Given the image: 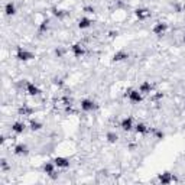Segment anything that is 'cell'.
Masks as SVG:
<instances>
[{
    "label": "cell",
    "instance_id": "obj_1",
    "mask_svg": "<svg viewBox=\"0 0 185 185\" xmlns=\"http://www.w3.org/2000/svg\"><path fill=\"white\" fill-rule=\"evenodd\" d=\"M127 97H129V100H130V101H133V103H139V101L142 100V93H140L139 90H132L130 93H127Z\"/></svg>",
    "mask_w": 185,
    "mask_h": 185
},
{
    "label": "cell",
    "instance_id": "obj_2",
    "mask_svg": "<svg viewBox=\"0 0 185 185\" xmlns=\"http://www.w3.org/2000/svg\"><path fill=\"white\" fill-rule=\"evenodd\" d=\"M54 163H55V166H58V168H68V166H69V162H68V159H65V158H57V159L54 161Z\"/></svg>",
    "mask_w": 185,
    "mask_h": 185
},
{
    "label": "cell",
    "instance_id": "obj_3",
    "mask_svg": "<svg viewBox=\"0 0 185 185\" xmlns=\"http://www.w3.org/2000/svg\"><path fill=\"white\" fill-rule=\"evenodd\" d=\"M93 107H94V103L90 101V100H84L83 104H81V108L85 110V112H88V110H93Z\"/></svg>",
    "mask_w": 185,
    "mask_h": 185
},
{
    "label": "cell",
    "instance_id": "obj_4",
    "mask_svg": "<svg viewBox=\"0 0 185 185\" xmlns=\"http://www.w3.org/2000/svg\"><path fill=\"white\" fill-rule=\"evenodd\" d=\"M12 130L15 133H22V132H25V124L23 123H15L12 126Z\"/></svg>",
    "mask_w": 185,
    "mask_h": 185
},
{
    "label": "cell",
    "instance_id": "obj_5",
    "mask_svg": "<svg viewBox=\"0 0 185 185\" xmlns=\"http://www.w3.org/2000/svg\"><path fill=\"white\" fill-rule=\"evenodd\" d=\"M122 127L124 129V130H130L132 127H133V124H132V119L129 117V119H124L123 122H122Z\"/></svg>",
    "mask_w": 185,
    "mask_h": 185
},
{
    "label": "cell",
    "instance_id": "obj_6",
    "mask_svg": "<svg viewBox=\"0 0 185 185\" xmlns=\"http://www.w3.org/2000/svg\"><path fill=\"white\" fill-rule=\"evenodd\" d=\"M16 153L17 155H26L28 153V147L25 146V145H19V146H16Z\"/></svg>",
    "mask_w": 185,
    "mask_h": 185
},
{
    "label": "cell",
    "instance_id": "obj_7",
    "mask_svg": "<svg viewBox=\"0 0 185 185\" xmlns=\"http://www.w3.org/2000/svg\"><path fill=\"white\" fill-rule=\"evenodd\" d=\"M90 25H91V22H90L88 19H81V20H80V23H78V26H80L81 29H84V28H88Z\"/></svg>",
    "mask_w": 185,
    "mask_h": 185
},
{
    "label": "cell",
    "instance_id": "obj_8",
    "mask_svg": "<svg viewBox=\"0 0 185 185\" xmlns=\"http://www.w3.org/2000/svg\"><path fill=\"white\" fill-rule=\"evenodd\" d=\"M6 15H15V6L12 3H7V6H6Z\"/></svg>",
    "mask_w": 185,
    "mask_h": 185
},
{
    "label": "cell",
    "instance_id": "obj_9",
    "mask_svg": "<svg viewBox=\"0 0 185 185\" xmlns=\"http://www.w3.org/2000/svg\"><path fill=\"white\" fill-rule=\"evenodd\" d=\"M153 30H155V33H159V35H161V33H162V32L165 30V25L159 23V25H158V26H156V28H155Z\"/></svg>",
    "mask_w": 185,
    "mask_h": 185
},
{
    "label": "cell",
    "instance_id": "obj_10",
    "mask_svg": "<svg viewBox=\"0 0 185 185\" xmlns=\"http://www.w3.org/2000/svg\"><path fill=\"white\" fill-rule=\"evenodd\" d=\"M136 132H146V126L145 124H137L136 126Z\"/></svg>",
    "mask_w": 185,
    "mask_h": 185
}]
</instances>
